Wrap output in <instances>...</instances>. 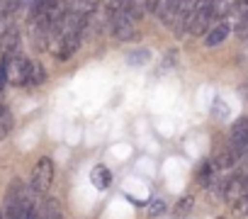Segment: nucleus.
Here are the masks:
<instances>
[{
	"label": "nucleus",
	"mask_w": 248,
	"mask_h": 219,
	"mask_svg": "<svg viewBox=\"0 0 248 219\" xmlns=\"http://www.w3.org/2000/svg\"><path fill=\"white\" fill-rule=\"evenodd\" d=\"M51 183H54V161L49 156H44L37 161V166L32 171V190L44 195V192H49Z\"/></svg>",
	"instance_id": "f257e3e1"
},
{
	"label": "nucleus",
	"mask_w": 248,
	"mask_h": 219,
	"mask_svg": "<svg viewBox=\"0 0 248 219\" xmlns=\"http://www.w3.org/2000/svg\"><path fill=\"white\" fill-rule=\"evenodd\" d=\"M214 20H217L214 3H212V0H207V3H202V5L195 10V15H192V20H190V27H187V32H190V34H195V37H200V34H207V30L214 25Z\"/></svg>",
	"instance_id": "f03ea898"
},
{
	"label": "nucleus",
	"mask_w": 248,
	"mask_h": 219,
	"mask_svg": "<svg viewBox=\"0 0 248 219\" xmlns=\"http://www.w3.org/2000/svg\"><path fill=\"white\" fill-rule=\"evenodd\" d=\"M20 42H22L20 27L5 20V27H0V49H3V59L5 61H10L13 56L20 54Z\"/></svg>",
	"instance_id": "7ed1b4c3"
},
{
	"label": "nucleus",
	"mask_w": 248,
	"mask_h": 219,
	"mask_svg": "<svg viewBox=\"0 0 248 219\" xmlns=\"http://www.w3.org/2000/svg\"><path fill=\"white\" fill-rule=\"evenodd\" d=\"M137 32V22L132 13H114L112 15V34L119 42H129Z\"/></svg>",
	"instance_id": "20e7f679"
},
{
	"label": "nucleus",
	"mask_w": 248,
	"mask_h": 219,
	"mask_svg": "<svg viewBox=\"0 0 248 219\" xmlns=\"http://www.w3.org/2000/svg\"><path fill=\"white\" fill-rule=\"evenodd\" d=\"M231 144H229V149L236 154V156H243L246 151H248V117L243 115V117H238L233 125H231Z\"/></svg>",
	"instance_id": "39448f33"
},
{
	"label": "nucleus",
	"mask_w": 248,
	"mask_h": 219,
	"mask_svg": "<svg viewBox=\"0 0 248 219\" xmlns=\"http://www.w3.org/2000/svg\"><path fill=\"white\" fill-rule=\"evenodd\" d=\"M30 68H32V61L27 56H22V54L13 56L8 63V80H13L17 88H25L27 78H30Z\"/></svg>",
	"instance_id": "423d86ee"
},
{
	"label": "nucleus",
	"mask_w": 248,
	"mask_h": 219,
	"mask_svg": "<svg viewBox=\"0 0 248 219\" xmlns=\"http://www.w3.org/2000/svg\"><path fill=\"white\" fill-rule=\"evenodd\" d=\"M229 34H231V25H229L226 20H219V22H214V25L207 30V34H204V47L214 49V47H219Z\"/></svg>",
	"instance_id": "0eeeda50"
},
{
	"label": "nucleus",
	"mask_w": 248,
	"mask_h": 219,
	"mask_svg": "<svg viewBox=\"0 0 248 219\" xmlns=\"http://www.w3.org/2000/svg\"><path fill=\"white\" fill-rule=\"evenodd\" d=\"M219 192H221V197H224L226 202L233 204L236 200L243 197V178H241V175H233V178H229V180H221Z\"/></svg>",
	"instance_id": "6e6552de"
},
{
	"label": "nucleus",
	"mask_w": 248,
	"mask_h": 219,
	"mask_svg": "<svg viewBox=\"0 0 248 219\" xmlns=\"http://www.w3.org/2000/svg\"><path fill=\"white\" fill-rule=\"evenodd\" d=\"M90 180H93V185H95L97 190H107L109 183H112V173H109L105 166H95V168L90 171Z\"/></svg>",
	"instance_id": "1a4fd4ad"
},
{
	"label": "nucleus",
	"mask_w": 248,
	"mask_h": 219,
	"mask_svg": "<svg viewBox=\"0 0 248 219\" xmlns=\"http://www.w3.org/2000/svg\"><path fill=\"white\" fill-rule=\"evenodd\" d=\"M46 68L42 66V63H32V68H30V78H27V85L25 88H42L44 83H46Z\"/></svg>",
	"instance_id": "9d476101"
},
{
	"label": "nucleus",
	"mask_w": 248,
	"mask_h": 219,
	"mask_svg": "<svg viewBox=\"0 0 248 219\" xmlns=\"http://www.w3.org/2000/svg\"><path fill=\"white\" fill-rule=\"evenodd\" d=\"M13 132V112L5 102H0V141Z\"/></svg>",
	"instance_id": "9b49d317"
},
{
	"label": "nucleus",
	"mask_w": 248,
	"mask_h": 219,
	"mask_svg": "<svg viewBox=\"0 0 248 219\" xmlns=\"http://www.w3.org/2000/svg\"><path fill=\"white\" fill-rule=\"evenodd\" d=\"M236 161H238V156H236L231 149H224V151H219V154H217V158H214L212 163H214V168L226 171V168H233V166H236Z\"/></svg>",
	"instance_id": "f8f14e48"
},
{
	"label": "nucleus",
	"mask_w": 248,
	"mask_h": 219,
	"mask_svg": "<svg viewBox=\"0 0 248 219\" xmlns=\"http://www.w3.org/2000/svg\"><path fill=\"white\" fill-rule=\"evenodd\" d=\"M214 163L212 161H204L202 166H200V171H197V180H200V185L202 188H209L212 185V178H214Z\"/></svg>",
	"instance_id": "ddd939ff"
},
{
	"label": "nucleus",
	"mask_w": 248,
	"mask_h": 219,
	"mask_svg": "<svg viewBox=\"0 0 248 219\" xmlns=\"http://www.w3.org/2000/svg\"><path fill=\"white\" fill-rule=\"evenodd\" d=\"M149 59H151V54H149L146 49H137V51H129V54H127V61H129L132 66H146Z\"/></svg>",
	"instance_id": "4468645a"
},
{
	"label": "nucleus",
	"mask_w": 248,
	"mask_h": 219,
	"mask_svg": "<svg viewBox=\"0 0 248 219\" xmlns=\"http://www.w3.org/2000/svg\"><path fill=\"white\" fill-rule=\"evenodd\" d=\"M192 204H195L192 195H185V197H180V200H178V204H175V209H173V212H175L178 217H185V214L192 209Z\"/></svg>",
	"instance_id": "2eb2a0df"
},
{
	"label": "nucleus",
	"mask_w": 248,
	"mask_h": 219,
	"mask_svg": "<svg viewBox=\"0 0 248 219\" xmlns=\"http://www.w3.org/2000/svg\"><path fill=\"white\" fill-rule=\"evenodd\" d=\"M166 212V202L163 200H154L151 204H149V217H158V214H163Z\"/></svg>",
	"instance_id": "dca6fc26"
},
{
	"label": "nucleus",
	"mask_w": 248,
	"mask_h": 219,
	"mask_svg": "<svg viewBox=\"0 0 248 219\" xmlns=\"http://www.w3.org/2000/svg\"><path fill=\"white\" fill-rule=\"evenodd\" d=\"M8 85V61L3 59L0 61V90H3Z\"/></svg>",
	"instance_id": "f3484780"
},
{
	"label": "nucleus",
	"mask_w": 248,
	"mask_h": 219,
	"mask_svg": "<svg viewBox=\"0 0 248 219\" xmlns=\"http://www.w3.org/2000/svg\"><path fill=\"white\" fill-rule=\"evenodd\" d=\"M219 219H226V217H219Z\"/></svg>",
	"instance_id": "a211bd4d"
},
{
	"label": "nucleus",
	"mask_w": 248,
	"mask_h": 219,
	"mask_svg": "<svg viewBox=\"0 0 248 219\" xmlns=\"http://www.w3.org/2000/svg\"><path fill=\"white\" fill-rule=\"evenodd\" d=\"M204 3H207V0H204Z\"/></svg>",
	"instance_id": "6ab92c4d"
}]
</instances>
